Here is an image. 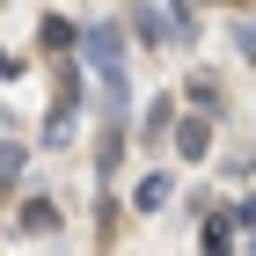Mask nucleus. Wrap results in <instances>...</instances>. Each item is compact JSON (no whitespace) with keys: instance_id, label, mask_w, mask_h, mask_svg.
<instances>
[{"instance_id":"39448f33","label":"nucleus","mask_w":256,"mask_h":256,"mask_svg":"<svg viewBox=\"0 0 256 256\" xmlns=\"http://www.w3.org/2000/svg\"><path fill=\"white\" fill-rule=\"evenodd\" d=\"M59 227V205L52 198H22V234H52Z\"/></svg>"},{"instance_id":"423d86ee","label":"nucleus","mask_w":256,"mask_h":256,"mask_svg":"<svg viewBox=\"0 0 256 256\" xmlns=\"http://www.w3.org/2000/svg\"><path fill=\"white\" fill-rule=\"evenodd\" d=\"M168 198H176V176H161V168H154V176L139 183V212H161Z\"/></svg>"},{"instance_id":"7ed1b4c3","label":"nucleus","mask_w":256,"mask_h":256,"mask_svg":"<svg viewBox=\"0 0 256 256\" xmlns=\"http://www.w3.org/2000/svg\"><path fill=\"white\" fill-rule=\"evenodd\" d=\"M176 146H183V161H205L212 154V124L205 118H176Z\"/></svg>"},{"instance_id":"9d476101","label":"nucleus","mask_w":256,"mask_h":256,"mask_svg":"<svg viewBox=\"0 0 256 256\" xmlns=\"http://www.w3.org/2000/svg\"><path fill=\"white\" fill-rule=\"evenodd\" d=\"M234 52L256 66V15H249V22H234Z\"/></svg>"},{"instance_id":"6e6552de","label":"nucleus","mask_w":256,"mask_h":256,"mask_svg":"<svg viewBox=\"0 0 256 256\" xmlns=\"http://www.w3.org/2000/svg\"><path fill=\"white\" fill-rule=\"evenodd\" d=\"M22 161H30V146H22V139H0V190L22 176Z\"/></svg>"},{"instance_id":"f257e3e1","label":"nucleus","mask_w":256,"mask_h":256,"mask_svg":"<svg viewBox=\"0 0 256 256\" xmlns=\"http://www.w3.org/2000/svg\"><path fill=\"white\" fill-rule=\"evenodd\" d=\"M80 44H88V59H96V74H102V88H110V102H124V30L118 22H88L80 30Z\"/></svg>"},{"instance_id":"20e7f679","label":"nucleus","mask_w":256,"mask_h":256,"mask_svg":"<svg viewBox=\"0 0 256 256\" xmlns=\"http://www.w3.org/2000/svg\"><path fill=\"white\" fill-rule=\"evenodd\" d=\"M234 234H242V227H234V212H212V220H205V242H198V249H205V256H227V249H234Z\"/></svg>"},{"instance_id":"1a4fd4ad","label":"nucleus","mask_w":256,"mask_h":256,"mask_svg":"<svg viewBox=\"0 0 256 256\" xmlns=\"http://www.w3.org/2000/svg\"><path fill=\"white\" fill-rule=\"evenodd\" d=\"M118 154H124V132H118V124H110V132L96 139V168H102V176H110V168H118Z\"/></svg>"},{"instance_id":"f03ea898","label":"nucleus","mask_w":256,"mask_h":256,"mask_svg":"<svg viewBox=\"0 0 256 256\" xmlns=\"http://www.w3.org/2000/svg\"><path fill=\"white\" fill-rule=\"evenodd\" d=\"M146 44H168V37H190V15H168V8H139V22H132Z\"/></svg>"},{"instance_id":"9b49d317","label":"nucleus","mask_w":256,"mask_h":256,"mask_svg":"<svg viewBox=\"0 0 256 256\" xmlns=\"http://www.w3.org/2000/svg\"><path fill=\"white\" fill-rule=\"evenodd\" d=\"M249 249H256V242H249Z\"/></svg>"},{"instance_id":"0eeeda50","label":"nucleus","mask_w":256,"mask_h":256,"mask_svg":"<svg viewBox=\"0 0 256 256\" xmlns=\"http://www.w3.org/2000/svg\"><path fill=\"white\" fill-rule=\"evenodd\" d=\"M44 44H52V52H74V44H80V22H66V15H44Z\"/></svg>"}]
</instances>
